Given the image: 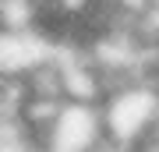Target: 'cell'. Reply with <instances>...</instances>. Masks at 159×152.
I'll return each instance as SVG.
<instances>
[{"label":"cell","mask_w":159,"mask_h":152,"mask_svg":"<svg viewBox=\"0 0 159 152\" xmlns=\"http://www.w3.org/2000/svg\"><path fill=\"white\" fill-rule=\"evenodd\" d=\"M102 120H106V135L117 138L120 145H134L142 141L159 120V85L152 81H131L124 89L110 92L102 99Z\"/></svg>","instance_id":"1"},{"label":"cell","mask_w":159,"mask_h":152,"mask_svg":"<svg viewBox=\"0 0 159 152\" xmlns=\"http://www.w3.org/2000/svg\"><path fill=\"white\" fill-rule=\"evenodd\" d=\"M106 138V120H102V103L67 99L60 113L50 124L46 152H92Z\"/></svg>","instance_id":"2"}]
</instances>
